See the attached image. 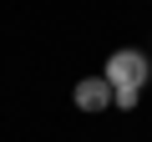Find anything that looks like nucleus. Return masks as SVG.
<instances>
[{"instance_id":"obj_1","label":"nucleus","mask_w":152,"mask_h":142,"mask_svg":"<svg viewBox=\"0 0 152 142\" xmlns=\"http://www.w3.org/2000/svg\"><path fill=\"white\" fill-rule=\"evenodd\" d=\"M147 71H152V61L142 56V51H112L107 56V71L102 76L112 81V91H142V81H147Z\"/></svg>"},{"instance_id":"obj_2","label":"nucleus","mask_w":152,"mask_h":142,"mask_svg":"<svg viewBox=\"0 0 152 142\" xmlns=\"http://www.w3.org/2000/svg\"><path fill=\"white\" fill-rule=\"evenodd\" d=\"M71 102L81 107V112H107L112 107V81L107 76H81L76 91H71Z\"/></svg>"},{"instance_id":"obj_3","label":"nucleus","mask_w":152,"mask_h":142,"mask_svg":"<svg viewBox=\"0 0 152 142\" xmlns=\"http://www.w3.org/2000/svg\"><path fill=\"white\" fill-rule=\"evenodd\" d=\"M137 102H142V91H127V86H122V91H112V107H122V112H132Z\"/></svg>"}]
</instances>
